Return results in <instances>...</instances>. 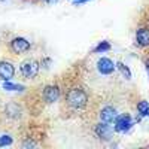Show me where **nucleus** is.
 Instances as JSON below:
<instances>
[{
	"label": "nucleus",
	"mask_w": 149,
	"mask_h": 149,
	"mask_svg": "<svg viewBox=\"0 0 149 149\" xmlns=\"http://www.w3.org/2000/svg\"><path fill=\"white\" fill-rule=\"evenodd\" d=\"M66 103H67L69 107H72L74 110H81L86 106V103H88V94H86L82 88H79V86L70 88L66 94Z\"/></svg>",
	"instance_id": "nucleus-1"
},
{
	"label": "nucleus",
	"mask_w": 149,
	"mask_h": 149,
	"mask_svg": "<svg viewBox=\"0 0 149 149\" xmlns=\"http://www.w3.org/2000/svg\"><path fill=\"white\" fill-rule=\"evenodd\" d=\"M39 63H37L36 60H26V61H22L21 66H19V72L24 78H27V79H33L37 76V73H39Z\"/></svg>",
	"instance_id": "nucleus-2"
},
{
	"label": "nucleus",
	"mask_w": 149,
	"mask_h": 149,
	"mask_svg": "<svg viewBox=\"0 0 149 149\" xmlns=\"http://www.w3.org/2000/svg\"><path fill=\"white\" fill-rule=\"evenodd\" d=\"M10 49L15 54H24L30 49V42L27 39H24V37H15L10 42Z\"/></svg>",
	"instance_id": "nucleus-3"
},
{
	"label": "nucleus",
	"mask_w": 149,
	"mask_h": 149,
	"mask_svg": "<svg viewBox=\"0 0 149 149\" xmlns=\"http://www.w3.org/2000/svg\"><path fill=\"white\" fill-rule=\"evenodd\" d=\"M115 67H116V64L112 60L106 58V57H102L97 61V69L102 74H112L115 72Z\"/></svg>",
	"instance_id": "nucleus-4"
},
{
	"label": "nucleus",
	"mask_w": 149,
	"mask_h": 149,
	"mask_svg": "<svg viewBox=\"0 0 149 149\" xmlns=\"http://www.w3.org/2000/svg\"><path fill=\"white\" fill-rule=\"evenodd\" d=\"M131 125H133V121H131L130 115L122 113V115L116 116V121H115V130L116 131H121V133L128 131L131 128Z\"/></svg>",
	"instance_id": "nucleus-5"
},
{
	"label": "nucleus",
	"mask_w": 149,
	"mask_h": 149,
	"mask_svg": "<svg viewBox=\"0 0 149 149\" xmlns=\"http://www.w3.org/2000/svg\"><path fill=\"white\" fill-rule=\"evenodd\" d=\"M14 76H15V67L9 61H0V79L10 81Z\"/></svg>",
	"instance_id": "nucleus-6"
},
{
	"label": "nucleus",
	"mask_w": 149,
	"mask_h": 149,
	"mask_svg": "<svg viewBox=\"0 0 149 149\" xmlns=\"http://www.w3.org/2000/svg\"><path fill=\"white\" fill-rule=\"evenodd\" d=\"M60 98V90L57 85H48L43 90V100L46 103H54Z\"/></svg>",
	"instance_id": "nucleus-7"
},
{
	"label": "nucleus",
	"mask_w": 149,
	"mask_h": 149,
	"mask_svg": "<svg viewBox=\"0 0 149 149\" xmlns=\"http://www.w3.org/2000/svg\"><path fill=\"white\" fill-rule=\"evenodd\" d=\"M116 116H118L116 115V109L112 107V106H106L100 112V119L104 124H113L116 121Z\"/></svg>",
	"instance_id": "nucleus-8"
},
{
	"label": "nucleus",
	"mask_w": 149,
	"mask_h": 149,
	"mask_svg": "<svg viewBox=\"0 0 149 149\" xmlns=\"http://www.w3.org/2000/svg\"><path fill=\"white\" fill-rule=\"evenodd\" d=\"M136 43L140 48H146L149 46V29L142 27L136 31Z\"/></svg>",
	"instance_id": "nucleus-9"
},
{
	"label": "nucleus",
	"mask_w": 149,
	"mask_h": 149,
	"mask_svg": "<svg viewBox=\"0 0 149 149\" xmlns=\"http://www.w3.org/2000/svg\"><path fill=\"white\" fill-rule=\"evenodd\" d=\"M95 133L100 139H110L112 136V128H110V124H98V125L95 127Z\"/></svg>",
	"instance_id": "nucleus-10"
},
{
	"label": "nucleus",
	"mask_w": 149,
	"mask_h": 149,
	"mask_svg": "<svg viewBox=\"0 0 149 149\" xmlns=\"http://www.w3.org/2000/svg\"><path fill=\"white\" fill-rule=\"evenodd\" d=\"M6 115H8L9 118H19V115H21L19 106H18L17 103H9V104L6 106Z\"/></svg>",
	"instance_id": "nucleus-11"
},
{
	"label": "nucleus",
	"mask_w": 149,
	"mask_h": 149,
	"mask_svg": "<svg viewBox=\"0 0 149 149\" xmlns=\"http://www.w3.org/2000/svg\"><path fill=\"white\" fill-rule=\"evenodd\" d=\"M137 110L142 116H149V103L148 102H140L137 104Z\"/></svg>",
	"instance_id": "nucleus-12"
},
{
	"label": "nucleus",
	"mask_w": 149,
	"mask_h": 149,
	"mask_svg": "<svg viewBox=\"0 0 149 149\" xmlns=\"http://www.w3.org/2000/svg\"><path fill=\"white\" fill-rule=\"evenodd\" d=\"M3 88L8 90V91H22L24 86H22V85H17V84H10L9 81H5Z\"/></svg>",
	"instance_id": "nucleus-13"
},
{
	"label": "nucleus",
	"mask_w": 149,
	"mask_h": 149,
	"mask_svg": "<svg viewBox=\"0 0 149 149\" xmlns=\"http://www.w3.org/2000/svg\"><path fill=\"white\" fill-rule=\"evenodd\" d=\"M116 67L121 70V73L124 74V76H125V79H130V78H131V72H130V69H128L125 64H124V63L118 61V63H116Z\"/></svg>",
	"instance_id": "nucleus-14"
},
{
	"label": "nucleus",
	"mask_w": 149,
	"mask_h": 149,
	"mask_svg": "<svg viewBox=\"0 0 149 149\" xmlns=\"http://www.w3.org/2000/svg\"><path fill=\"white\" fill-rule=\"evenodd\" d=\"M110 49V45H109V42H102V43H98L95 48H94V52H104V51H109Z\"/></svg>",
	"instance_id": "nucleus-15"
},
{
	"label": "nucleus",
	"mask_w": 149,
	"mask_h": 149,
	"mask_svg": "<svg viewBox=\"0 0 149 149\" xmlns=\"http://www.w3.org/2000/svg\"><path fill=\"white\" fill-rule=\"evenodd\" d=\"M12 143V137L10 136H0V148L2 146H6V145H10Z\"/></svg>",
	"instance_id": "nucleus-16"
},
{
	"label": "nucleus",
	"mask_w": 149,
	"mask_h": 149,
	"mask_svg": "<svg viewBox=\"0 0 149 149\" xmlns=\"http://www.w3.org/2000/svg\"><path fill=\"white\" fill-rule=\"evenodd\" d=\"M45 3H55V2H58V0H43Z\"/></svg>",
	"instance_id": "nucleus-17"
},
{
	"label": "nucleus",
	"mask_w": 149,
	"mask_h": 149,
	"mask_svg": "<svg viewBox=\"0 0 149 149\" xmlns=\"http://www.w3.org/2000/svg\"><path fill=\"white\" fill-rule=\"evenodd\" d=\"M145 64H146V72H148V74H149V60H146Z\"/></svg>",
	"instance_id": "nucleus-18"
}]
</instances>
